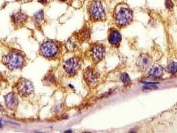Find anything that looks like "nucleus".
Here are the masks:
<instances>
[{
    "label": "nucleus",
    "instance_id": "obj_1",
    "mask_svg": "<svg viewBox=\"0 0 177 133\" xmlns=\"http://www.w3.org/2000/svg\"><path fill=\"white\" fill-rule=\"evenodd\" d=\"M40 55L46 59L52 60L58 58L61 53V46L59 43L52 40L43 42L39 50Z\"/></svg>",
    "mask_w": 177,
    "mask_h": 133
},
{
    "label": "nucleus",
    "instance_id": "obj_2",
    "mask_svg": "<svg viewBox=\"0 0 177 133\" xmlns=\"http://www.w3.org/2000/svg\"><path fill=\"white\" fill-rule=\"evenodd\" d=\"M2 61L8 69L11 70L20 69L25 64L24 56L21 53L12 51L3 57Z\"/></svg>",
    "mask_w": 177,
    "mask_h": 133
},
{
    "label": "nucleus",
    "instance_id": "obj_3",
    "mask_svg": "<svg viewBox=\"0 0 177 133\" xmlns=\"http://www.w3.org/2000/svg\"><path fill=\"white\" fill-rule=\"evenodd\" d=\"M132 12L128 7H120L115 15V22L119 27H125L131 22Z\"/></svg>",
    "mask_w": 177,
    "mask_h": 133
},
{
    "label": "nucleus",
    "instance_id": "obj_4",
    "mask_svg": "<svg viewBox=\"0 0 177 133\" xmlns=\"http://www.w3.org/2000/svg\"><path fill=\"white\" fill-rule=\"evenodd\" d=\"M16 91L18 95L21 97H27L33 93L34 87L33 83L30 81L21 78L16 84Z\"/></svg>",
    "mask_w": 177,
    "mask_h": 133
},
{
    "label": "nucleus",
    "instance_id": "obj_5",
    "mask_svg": "<svg viewBox=\"0 0 177 133\" xmlns=\"http://www.w3.org/2000/svg\"><path fill=\"white\" fill-rule=\"evenodd\" d=\"M89 15L93 21H100L104 19L105 13L102 4L100 2H93L88 7Z\"/></svg>",
    "mask_w": 177,
    "mask_h": 133
},
{
    "label": "nucleus",
    "instance_id": "obj_6",
    "mask_svg": "<svg viewBox=\"0 0 177 133\" xmlns=\"http://www.w3.org/2000/svg\"><path fill=\"white\" fill-rule=\"evenodd\" d=\"M63 68L68 76H74L80 68V61L78 57H71L63 63Z\"/></svg>",
    "mask_w": 177,
    "mask_h": 133
},
{
    "label": "nucleus",
    "instance_id": "obj_7",
    "mask_svg": "<svg viewBox=\"0 0 177 133\" xmlns=\"http://www.w3.org/2000/svg\"><path fill=\"white\" fill-rule=\"evenodd\" d=\"M99 73L93 68H88L84 73V79L89 86L95 85L99 79Z\"/></svg>",
    "mask_w": 177,
    "mask_h": 133
},
{
    "label": "nucleus",
    "instance_id": "obj_8",
    "mask_svg": "<svg viewBox=\"0 0 177 133\" xmlns=\"http://www.w3.org/2000/svg\"><path fill=\"white\" fill-rule=\"evenodd\" d=\"M6 107L11 111L16 110L18 105V96L15 92H11L4 97Z\"/></svg>",
    "mask_w": 177,
    "mask_h": 133
},
{
    "label": "nucleus",
    "instance_id": "obj_9",
    "mask_svg": "<svg viewBox=\"0 0 177 133\" xmlns=\"http://www.w3.org/2000/svg\"><path fill=\"white\" fill-rule=\"evenodd\" d=\"M11 19L13 24L16 25L17 27H20L27 22V16L21 10H19L18 12L13 13L11 16Z\"/></svg>",
    "mask_w": 177,
    "mask_h": 133
},
{
    "label": "nucleus",
    "instance_id": "obj_10",
    "mask_svg": "<svg viewBox=\"0 0 177 133\" xmlns=\"http://www.w3.org/2000/svg\"><path fill=\"white\" fill-rule=\"evenodd\" d=\"M91 55L94 61H101L105 55V49L102 45H94L91 50Z\"/></svg>",
    "mask_w": 177,
    "mask_h": 133
},
{
    "label": "nucleus",
    "instance_id": "obj_11",
    "mask_svg": "<svg viewBox=\"0 0 177 133\" xmlns=\"http://www.w3.org/2000/svg\"><path fill=\"white\" fill-rule=\"evenodd\" d=\"M121 41V35L118 31L114 30L110 33L109 36V42L111 45L116 46L119 45Z\"/></svg>",
    "mask_w": 177,
    "mask_h": 133
},
{
    "label": "nucleus",
    "instance_id": "obj_12",
    "mask_svg": "<svg viewBox=\"0 0 177 133\" xmlns=\"http://www.w3.org/2000/svg\"><path fill=\"white\" fill-rule=\"evenodd\" d=\"M163 74V69L160 66H154L149 72V76L152 78H159Z\"/></svg>",
    "mask_w": 177,
    "mask_h": 133
},
{
    "label": "nucleus",
    "instance_id": "obj_13",
    "mask_svg": "<svg viewBox=\"0 0 177 133\" xmlns=\"http://www.w3.org/2000/svg\"><path fill=\"white\" fill-rule=\"evenodd\" d=\"M138 64L139 67L142 69H146L149 67L151 64V60L149 57L146 55L141 56L139 57V60L138 61Z\"/></svg>",
    "mask_w": 177,
    "mask_h": 133
},
{
    "label": "nucleus",
    "instance_id": "obj_14",
    "mask_svg": "<svg viewBox=\"0 0 177 133\" xmlns=\"http://www.w3.org/2000/svg\"><path fill=\"white\" fill-rule=\"evenodd\" d=\"M44 82L47 83V85H53L55 83V79L52 74H49L44 78Z\"/></svg>",
    "mask_w": 177,
    "mask_h": 133
},
{
    "label": "nucleus",
    "instance_id": "obj_15",
    "mask_svg": "<svg viewBox=\"0 0 177 133\" xmlns=\"http://www.w3.org/2000/svg\"><path fill=\"white\" fill-rule=\"evenodd\" d=\"M168 71L170 73L172 74H174V73H177V63H170V64L168 65Z\"/></svg>",
    "mask_w": 177,
    "mask_h": 133
},
{
    "label": "nucleus",
    "instance_id": "obj_16",
    "mask_svg": "<svg viewBox=\"0 0 177 133\" xmlns=\"http://www.w3.org/2000/svg\"><path fill=\"white\" fill-rule=\"evenodd\" d=\"M121 80L122 83L125 85H128L131 83L130 77H129V76H128L127 73H123L121 75Z\"/></svg>",
    "mask_w": 177,
    "mask_h": 133
},
{
    "label": "nucleus",
    "instance_id": "obj_17",
    "mask_svg": "<svg viewBox=\"0 0 177 133\" xmlns=\"http://www.w3.org/2000/svg\"><path fill=\"white\" fill-rule=\"evenodd\" d=\"M43 10L39 11H38L34 15V19L36 21H41L42 19H43Z\"/></svg>",
    "mask_w": 177,
    "mask_h": 133
},
{
    "label": "nucleus",
    "instance_id": "obj_18",
    "mask_svg": "<svg viewBox=\"0 0 177 133\" xmlns=\"http://www.w3.org/2000/svg\"><path fill=\"white\" fill-rule=\"evenodd\" d=\"M165 5H166V7L168 9H172L173 7V3L171 0H166L165 1Z\"/></svg>",
    "mask_w": 177,
    "mask_h": 133
},
{
    "label": "nucleus",
    "instance_id": "obj_19",
    "mask_svg": "<svg viewBox=\"0 0 177 133\" xmlns=\"http://www.w3.org/2000/svg\"><path fill=\"white\" fill-rule=\"evenodd\" d=\"M37 2L41 4H45L47 3V0H37Z\"/></svg>",
    "mask_w": 177,
    "mask_h": 133
},
{
    "label": "nucleus",
    "instance_id": "obj_20",
    "mask_svg": "<svg viewBox=\"0 0 177 133\" xmlns=\"http://www.w3.org/2000/svg\"><path fill=\"white\" fill-rule=\"evenodd\" d=\"M58 1H59V2H67V0H58Z\"/></svg>",
    "mask_w": 177,
    "mask_h": 133
},
{
    "label": "nucleus",
    "instance_id": "obj_21",
    "mask_svg": "<svg viewBox=\"0 0 177 133\" xmlns=\"http://www.w3.org/2000/svg\"><path fill=\"white\" fill-rule=\"evenodd\" d=\"M2 126V123H1V122H0V126Z\"/></svg>",
    "mask_w": 177,
    "mask_h": 133
},
{
    "label": "nucleus",
    "instance_id": "obj_22",
    "mask_svg": "<svg viewBox=\"0 0 177 133\" xmlns=\"http://www.w3.org/2000/svg\"><path fill=\"white\" fill-rule=\"evenodd\" d=\"M0 85H1V79H0Z\"/></svg>",
    "mask_w": 177,
    "mask_h": 133
}]
</instances>
